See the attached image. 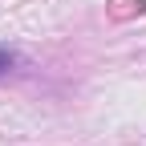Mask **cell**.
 Here are the masks:
<instances>
[{
  "instance_id": "obj_1",
  "label": "cell",
  "mask_w": 146,
  "mask_h": 146,
  "mask_svg": "<svg viewBox=\"0 0 146 146\" xmlns=\"http://www.w3.org/2000/svg\"><path fill=\"white\" fill-rule=\"evenodd\" d=\"M12 61H16V53H12V49H4V45H0V77H4V73L12 69Z\"/></svg>"
}]
</instances>
